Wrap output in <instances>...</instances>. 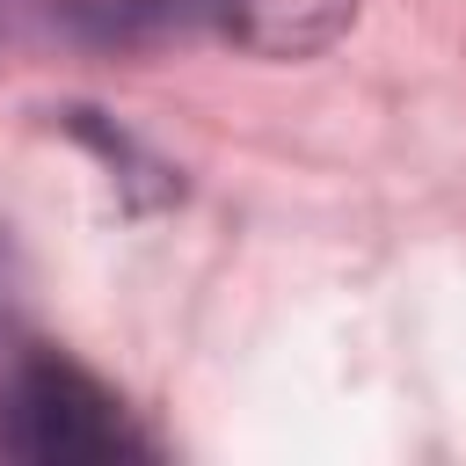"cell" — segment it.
<instances>
[{
  "label": "cell",
  "instance_id": "1",
  "mask_svg": "<svg viewBox=\"0 0 466 466\" xmlns=\"http://www.w3.org/2000/svg\"><path fill=\"white\" fill-rule=\"evenodd\" d=\"M0 451L29 466H116L153 459V437L95 371L44 342H15L0 357Z\"/></svg>",
  "mask_w": 466,
  "mask_h": 466
},
{
  "label": "cell",
  "instance_id": "2",
  "mask_svg": "<svg viewBox=\"0 0 466 466\" xmlns=\"http://www.w3.org/2000/svg\"><path fill=\"white\" fill-rule=\"evenodd\" d=\"M357 0H116L109 29H211L255 58H313L350 29Z\"/></svg>",
  "mask_w": 466,
  "mask_h": 466
}]
</instances>
